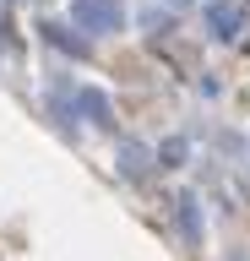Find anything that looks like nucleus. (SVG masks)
Here are the masks:
<instances>
[{
    "mask_svg": "<svg viewBox=\"0 0 250 261\" xmlns=\"http://www.w3.org/2000/svg\"><path fill=\"white\" fill-rule=\"evenodd\" d=\"M71 16H76V28H93V33H120V28H125L120 0H76Z\"/></svg>",
    "mask_w": 250,
    "mask_h": 261,
    "instance_id": "1",
    "label": "nucleus"
},
{
    "mask_svg": "<svg viewBox=\"0 0 250 261\" xmlns=\"http://www.w3.org/2000/svg\"><path fill=\"white\" fill-rule=\"evenodd\" d=\"M207 22H212L217 38H234V28H239V6H212V11H207Z\"/></svg>",
    "mask_w": 250,
    "mask_h": 261,
    "instance_id": "2",
    "label": "nucleus"
},
{
    "mask_svg": "<svg viewBox=\"0 0 250 261\" xmlns=\"http://www.w3.org/2000/svg\"><path fill=\"white\" fill-rule=\"evenodd\" d=\"M174 223H185V240H201V218H196V201L190 196L174 201Z\"/></svg>",
    "mask_w": 250,
    "mask_h": 261,
    "instance_id": "3",
    "label": "nucleus"
},
{
    "mask_svg": "<svg viewBox=\"0 0 250 261\" xmlns=\"http://www.w3.org/2000/svg\"><path fill=\"white\" fill-rule=\"evenodd\" d=\"M82 109L93 114V125H109V98H103V93H93V87H87V93H82Z\"/></svg>",
    "mask_w": 250,
    "mask_h": 261,
    "instance_id": "4",
    "label": "nucleus"
},
{
    "mask_svg": "<svg viewBox=\"0 0 250 261\" xmlns=\"http://www.w3.org/2000/svg\"><path fill=\"white\" fill-rule=\"evenodd\" d=\"M125 174H147V147H125Z\"/></svg>",
    "mask_w": 250,
    "mask_h": 261,
    "instance_id": "5",
    "label": "nucleus"
}]
</instances>
